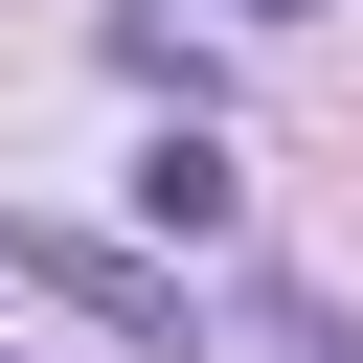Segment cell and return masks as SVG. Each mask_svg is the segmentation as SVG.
Instances as JSON below:
<instances>
[{
  "label": "cell",
  "mask_w": 363,
  "mask_h": 363,
  "mask_svg": "<svg viewBox=\"0 0 363 363\" xmlns=\"http://www.w3.org/2000/svg\"><path fill=\"white\" fill-rule=\"evenodd\" d=\"M227 204H250V182H227V136H204V113H182V136H159V159H136V227H159V250H204V227H227Z\"/></svg>",
  "instance_id": "6da1fadb"
},
{
  "label": "cell",
  "mask_w": 363,
  "mask_h": 363,
  "mask_svg": "<svg viewBox=\"0 0 363 363\" xmlns=\"http://www.w3.org/2000/svg\"><path fill=\"white\" fill-rule=\"evenodd\" d=\"M227 23H318V0H227Z\"/></svg>",
  "instance_id": "7a4b0ae2"
}]
</instances>
